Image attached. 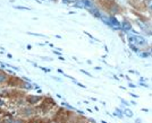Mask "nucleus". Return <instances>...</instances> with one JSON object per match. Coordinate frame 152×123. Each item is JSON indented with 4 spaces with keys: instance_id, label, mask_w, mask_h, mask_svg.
Instances as JSON below:
<instances>
[{
    "instance_id": "nucleus-1",
    "label": "nucleus",
    "mask_w": 152,
    "mask_h": 123,
    "mask_svg": "<svg viewBox=\"0 0 152 123\" xmlns=\"http://www.w3.org/2000/svg\"><path fill=\"white\" fill-rule=\"evenodd\" d=\"M81 2H82V5L84 8H86V9H92V8H94V5H93V2L91 1V0H81Z\"/></svg>"
},
{
    "instance_id": "nucleus-2",
    "label": "nucleus",
    "mask_w": 152,
    "mask_h": 123,
    "mask_svg": "<svg viewBox=\"0 0 152 123\" xmlns=\"http://www.w3.org/2000/svg\"><path fill=\"white\" fill-rule=\"evenodd\" d=\"M135 37V44L137 45H145L146 40L143 36H134Z\"/></svg>"
},
{
    "instance_id": "nucleus-3",
    "label": "nucleus",
    "mask_w": 152,
    "mask_h": 123,
    "mask_svg": "<svg viewBox=\"0 0 152 123\" xmlns=\"http://www.w3.org/2000/svg\"><path fill=\"white\" fill-rule=\"evenodd\" d=\"M121 30L124 32H128L132 30V26H131V24H129L128 22H123V24H121Z\"/></svg>"
},
{
    "instance_id": "nucleus-4",
    "label": "nucleus",
    "mask_w": 152,
    "mask_h": 123,
    "mask_svg": "<svg viewBox=\"0 0 152 123\" xmlns=\"http://www.w3.org/2000/svg\"><path fill=\"white\" fill-rule=\"evenodd\" d=\"M90 12H91V14H92L93 16H95L96 18H101V17H102L101 12H99L96 8H92V9H90Z\"/></svg>"
},
{
    "instance_id": "nucleus-5",
    "label": "nucleus",
    "mask_w": 152,
    "mask_h": 123,
    "mask_svg": "<svg viewBox=\"0 0 152 123\" xmlns=\"http://www.w3.org/2000/svg\"><path fill=\"white\" fill-rule=\"evenodd\" d=\"M27 101H28V103H31V104H35V103H38L39 101H40V97H37V96H28V97H27Z\"/></svg>"
},
{
    "instance_id": "nucleus-6",
    "label": "nucleus",
    "mask_w": 152,
    "mask_h": 123,
    "mask_svg": "<svg viewBox=\"0 0 152 123\" xmlns=\"http://www.w3.org/2000/svg\"><path fill=\"white\" fill-rule=\"evenodd\" d=\"M33 113H34V111H33V109H31V107H27V109H24V110H23V114H24L25 116H31Z\"/></svg>"
},
{
    "instance_id": "nucleus-7",
    "label": "nucleus",
    "mask_w": 152,
    "mask_h": 123,
    "mask_svg": "<svg viewBox=\"0 0 152 123\" xmlns=\"http://www.w3.org/2000/svg\"><path fill=\"white\" fill-rule=\"evenodd\" d=\"M7 79H8L7 75L5 74V72H1V71H0V84H4V82H6Z\"/></svg>"
},
{
    "instance_id": "nucleus-8",
    "label": "nucleus",
    "mask_w": 152,
    "mask_h": 123,
    "mask_svg": "<svg viewBox=\"0 0 152 123\" xmlns=\"http://www.w3.org/2000/svg\"><path fill=\"white\" fill-rule=\"evenodd\" d=\"M123 113H124V114H125L127 117H132V116H133V112L131 111L129 109H125V110L123 111Z\"/></svg>"
},
{
    "instance_id": "nucleus-9",
    "label": "nucleus",
    "mask_w": 152,
    "mask_h": 123,
    "mask_svg": "<svg viewBox=\"0 0 152 123\" xmlns=\"http://www.w3.org/2000/svg\"><path fill=\"white\" fill-rule=\"evenodd\" d=\"M128 42H129V44H135V37L128 36Z\"/></svg>"
},
{
    "instance_id": "nucleus-10",
    "label": "nucleus",
    "mask_w": 152,
    "mask_h": 123,
    "mask_svg": "<svg viewBox=\"0 0 152 123\" xmlns=\"http://www.w3.org/2000/svg\"><path fill=\"white\" fill-rule=\"evenodd\" d=\"M75 6H76V7H78V8H84V7H83V5H82V2H81V1H76Z\"/></svg>"
},
{
    "instance_id": "nucleus-11",
    "label": "nucleus",
    "mask_w": 152,
    "mask_h": 123,
    "mask_svg": "<svg viewBox=\"0 0 152 123\" xmlns=\"http://www.w3.org/2000/svg\"><path fill=\"white\" fill-rule=\"evenodd\" d=\"M16 9H23V10H28V8L27 7H22V6H15Z\"/></svg>"
},
{
    "instance_id": "nucleus-12",
    "label": "nucleus",
    "mask_w": 152,
    "mask_h": 123,
    "mask_svg": "<svg viewBox=\"0 0 152 123\" xmlns=\"http://www.w3.org/2000/svg\"><path fill=\"white\" fill-rule=\"evenodd\" d=\"M140 56H142V58H148V56H149V53H148V52H142V53H140Z\"/></svg>"
},
{
    "instance_id": "nucleus-13",
    "label": "nucleus",
    "mask_w": 152,
    "mask_h": 123,
    "mask_svg": "<svg viewBox=\"0 0 152 123\" xmlns=\"http://www.w3.org/2000/svg\"><path fill=\"white\" fill-rule=\"evenodd\" d=\"M148 7L150 10H152V0H148Z\"/></svg>"
},
{
    "instance_id": "nucleus-14",
    "label": "nucleus",
    "mask_w": 152,
    "mask_h": 123,
    "mask_svg": "<svg viewBox=\"0 0 152 123\" xmlns=\"http://www.w3.org/2000/svg\"><path fill=\"white\" fill-rule=\"evenodd\" d=\"M12 123H23V121H22L20 119H15V120H13Z\"/></svg>"
},
{
    "instance_id": "nucleus-15",
    "label": "nucleus",
    "mask_w": 152,
    "mask_h": 123,
    "mask_svg": "<svg viewBox=\"0 0 152 123\" xmlns=\"http://www.w3.org/2000/svg\"><path fill=\"white\" fill-rule=\"evenodd\" d=\"M12 122H13V119L12 117H7L6 121H5V123H12Z\"/></svg>"
},
{
    "instance_id": "nucleus-16",
    "label": "nucleus",
    "mask_w": 152,
    "mask_h": 123,
    "mask_svg": "<svg viewBox=\"0 0 152 123\" xmlns=\"http://www.w3.org/2000/svg\"><path fill=\"white\" fill-rule=\"evenodd\" d=\"M4 105H5V102H4V101H2V99L0 98V107H2V106H4Z\"/></svg>"
},
{
    "instance_id": "nucleus-17",
    "label": "nucleus",
    "mask_w": 152,
    "mask_h": 123,
    "mask_svg": "<svg viewBox=\"0 0 152 123\" xmlns=\"http://www.w3.org/2000/svg\"><path fill=\"white\" fill-rule=\"evenodd\" d=\"M81 71H82L83 74L88 75V76H90V77H91V75H90V74H89V72H88V71H85V70H81Z\"/></svg>"
},
{
    "instance_id": "nucleus-18",
    "label": "nucleus",
    "mask_w": 152,
    "mask_h": 123,
    "mask_svg": "<svg viewBox=\"0 0 152 123\" xmlns=\"http://www.w3.org/2000/svg\"><path fill=\"white\" fill-rule=\"evenodd\" d=\"M121 103H123V104H126L127 105V102L125 101V99H121Z\"/></svg>"
},
{
    "instance_id": "nucleus-19",
    "label": "nucleus",
    "mask_w": 152,
    "mask_h": 123,
    "mask_svg": "<svg viewBox=\"0 0 152 123\" xmlns=\"http://www.w3.org/2000/svg\"><path fill=\"white\" fill-rule=\"evenodd\" d=\"M63 2L64 4H69V2H68V0H63Z\"/></svg>"
},
{
    "instance_id": "nucleus-20",
    "label": "nucleus",
    "mask_w": 152,
    "mask_h": 123,
    "mask_svg": "<svg viewBox=\"0 0 152 123\" xmlns=\"http://www.w3.org/2000/svg\"><path fill=\"white\" fill-rule=\"evenodd\" d=\"M140 85H141V86H144V87H146V85H145V84H143V82H140Z\"/></svg>"
},
{
    "instance_id": "nucleus-21",
    "label": "nucleus",
    "mask_w": 152,
    "mask_h": 123,
    "mask_svg": "<svg viewBox=\"0 0 152 123\" xmlns=\"http://www.w3.org/2000/svg\"><path fill=\"white\" fill-rule=\"evenodd\" d=\"M77 0H68V2H76Z\"/></svg>"
},
{
    "instance_id": "nucleus-22",
    "label": "nucleus",
    "mask_w": 152,
    "mask_h": 123,
    "mask_svg": "<svg viewBox=\"0 0 152 123\" xmlns=\"http://www.w3.org/2000/svg\"><path fill=\"white\" fill-rule=\"evenodd\" d=\"M50 1H56V0H50Z\"/></svg>"
}]
</instances>
